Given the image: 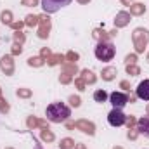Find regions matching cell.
Segmentation results:
<instances>
[{"label": "cell", "instance_id": "1", "mask_svg": "<svg viewBox=\"0 0 149 149\" xmlns=\"http://www.w3.org/2000/svg\"><path fill=\"white\" fill-rule=\"evenodd\" d=\"M45 114H47V120L52 123H64L71 116V109L64 102H52L47 106Z\"/></svg>", "mask_w": 149, "mask_h": 149}, {"label": "cell", "instance_id": "2", "mask_svg": "<svg viewBox=\"0 0 149 149\" xmlns=\"http://www.w3.org/2000/svg\"><path fill=\"white\" fill-rule=\"evenodd\" d=\"M132 42H134V47H135V52L137 54H142L146 45L149 43V30L148 28H135L134 33H132Z\"/></svg>", "mask_w": 149, "mask_h": 149}, {"label": "cell", "instance_id": "3", "mask_svg": "<svg viewBox=\"0 0 149 149\" xmlns=\"http://www.w3.org/2000/svg\"><path fill=\"white\" fill-rule=\"evenodd\" d=\"M94 54H95V57L99 61L108 63V61H111L113 57H114L116 49H114V45H113L111 42H99L97 47H95V50H94Z\"/></svg>", "mask_w": 149, "mask_h": 149}, {"label": "cell", "instance_id": "4", "mask_svg": "<svg viewBox=\"0 0 149 149\" xmlns=\"http://www.w3.org/2000/svg\"><path fill=\"white\" fill-rule=\"evenodd\" d=\"M70 3H71V0H42V7H43L45 14H54Z\"/></svg>", "mask_w": 149, "mask_h": 149}, {"label": "cell", "instance_id": "5", "mask_svg": "<svg viewBox=\"0 0 149 149\" xmlns=\"http://www.w3.org/2000/svg\"><path fill=\"white\" fill-rule=\"evenodd\" d=\"M125 120H127V114L121 109H118V108H113L111 111H109V114H108V121H109L111 127H121V125H125Z\"/></svg>", "mask_w": 149, "mask_h": 149}, {"label": "cell", "instance_id": "6", "mask_svg": "<svg viewBox=\"0 0 149 149\" xmlns=\"http://www.w3.org/2000/svg\"><path fill=\"white\" fill-rule=\"evenodd\" d=\"M0 70H2V73L7 74V76L14 74L16 66H14V56L12 54H7V56H2L0 57Z\"/></svg>", "mask_w": 149, "mask_h": 149}, {"label": "cell", "instance_id": "7", "mask_svg": "<svg viewBox=\"0 0 149 149\" xmlns=\"http://www.w3.org/2000/svg\"><path fill=\"white\" fill-rule=\"evenodd\" d=\"M109 102L113 104V108L121 109V108H125L128 104V94H125V92H113V94H109Z\"/></svg>", "mask_w": 149, "mask_h": 149}, {"label": "cell", "instance_id": "8", "mask_svg": "<svg viewBox=\"0 0 149 149\" xmlns=\"http://www.w3.org/2000/svg\"><path fill=\"white\" fill-rule=\"evenodd\" d=\"M40 28H38V38H42V40H45V38H49V31H50V17L47 16V14H43V16H40Z\"/></svg>", "mask_w": 149, "mask_h": 149}, {"label": "cell", "instance_id": "9", "mask_svg": "<svg viewBox=\"0 0 149 149\" xmlns=\"http://www.w3.org/2000/svg\"><path fill=\"white\" fill-rule=\"evenodd\" d=\"M74 128L81 130L87 135H95V125L92 121H88V120H76L74 121Z\"/></svg>", "mask_w": 149, "mask_h": 149}, {"label": "cell", "instance_id": "10", "mask_svg": "<svg viewBox=\"0 0 149 149\" xmlns=\"http://www.w3.org/2000/svg\"><path fill=\"white\" fill-rule=\"evenodd\" d=\"M128 23H130V12L120 10V12L116 14V17H114V28H116V30H118V28H125Z\"/></svg>", "mask_w": 149, "mask_h": 149}, {"label": "cell", "instance_id": "11", "mask_svg": "<svg viewBox=\"0 0 149 149\" xmlns=\"http://www.w3.org/2000/svg\"><path fill=\"white\" fill-rule=\"evenodd\" d=\"M135 95L142 101H149V80H142L139 85H137V90H135Z\"/></svg>", "mask_w": 149, "mask_h": 149}, {"label": "cell", "instance_id": "12", "mask_svg": "<svg viewBox=\"0 0 149 149\" xmlns=\"http://www.w3.org/2000/svg\"><path fill=\"white\" fill-rule=\"evenodd\" d=\"M135 128H137V132H139V134H142V135L149 137V116H144V118L137 120Z\"/></svg>", "mask_w": 149, "mask_h": 149}, {"label": "cell", "instance_id": "13", "mask_svg": "<svg viewBox=\"0 0 149 149\" xmlns=\"http://www.w3.org/2000/svg\"><path fill=\"white\" fill-rule=\"evenodd\" d=\"M92 37L95 38V40H99V42H109V38H113L111 31H104V30H101V28H95V30L92 31Z\"/></svg>", "mask_w": 149, "mask_h": 149}, {"label": "cell", "instance_id": "14", "mask_svg": "<svg viewBox=\"0 0 149 149\" xmlns=\"http://www.w3.org/2000/svg\"><path fill=\"white\" fill-rule=\"evenodd\" d=\"M116 74H118V70H116L114 66H108V68H104V70H102L101 76H102V80H104V81H113V80L116 78Z\"/></svg>", "mask_w": 149, "mask_h": 149}, {"label": "cell", "instance_id": "15", "mask_svg": "<svg viewBox=\"0 0 149 149\" xmlns=\"http://www.w3.org/2000/svg\"><path fill=\"white\" fill-rule=\"evenodd\" d=\"M80 78H81L87 85H92V83L97 81V76L92 73L90 70H81V71H80Z\"/></svg>", "mask_w": 149, "mask_h": 149}, {"label": "cell", "instance_id": "16", "mask_svg": "<svg viewBox=\"0 0 149 149\" xmlns=\"http://www.w3.org/2000/svg\"><path fill=\"white\" fill-rule=\"evenodd\" d=\"M146 12V5L142 2H135L130 5V16H142Z\"/></svg>", "mask_w": 149, "mask_h": 149}, {"label": "cell", "instance_id": "17", "mask_svg": "<svg viewBox=\"0 0 149 149\" xmlns=\"http://www.w3.org/2000/svg\"><path fill=\"white\" fill-rule=\"evenodd\" d=\"M64 56L63 54H52V56H49L45 61H47V64L49 66H56V64H64Z\"/></svg>", "mask_w": 149, "mask_h": 149}, {"label": "cell", "instance_id": "18", "mask_svg": "<svg viewBox=\"0 0 149 149\" xmlns=\"http://www.w3.org/2000/svg\"><path fill=\"white\" fill-rule=\"evenodd\" d=\"M108 99H109V95H108V92H106V90L99 88V90H95V92H94V101H95V102H99V104H104Z\"/></svg>", "mask_w": 149, "mask_h": 149}, {"label": "cell", "instance_id": "19", "mask_svg": "<svg viewBox=\"0 0 149 149\" xmlns=\"http://www.w3.org/2000/svg\"><path fill=\"white\" fill-rule=\"evenodd\" d=\"M40 139H42L43 142H54V141H56V135H54L49 128H42V132H40Z\"/></svg>", "mask_w": 149, "mask_h": 149}, {"label": "cell", "instance_id": "20", "mask_svg": "<svg viewBox=\"0 0 149 149\" xmlns=\"http://www.w3.org/2000/svg\"><path fill=\"white\" fill-rule=\"evenodd\" d=\"M43 64H45V59H43L42 56L28 57V66H31V68H40V66H43Z\"/></svg>", "mask_w": 149, "mask_h": 149}, {"label": "cell", "instance_id": "21", "mask_svg": "<svg viewBox=\"0 0 149 149\" xmlns=\"http://www.w3.org/2000/svg\"><path fill=\"white\" fill-rule=\"evenodd\" d=\"M38 23H40V16H33V14H28V16H26V19H24V24H26V26H30V28L38 26Z\"/></svg>", "mask_w": 149, "mask_h": 149}, {"label": "cell", "instance_id": "22", "mask_svg": "<svg viewBox=\"0 0 149 149\" xmlns=\"http://www.w3.org/2000/svg\"><path fill=\"white\" fill-rule=\"evenodd\" d=\"M63 73H68V74H76L78 73V68H76V63H70V64H63Z\"/></svg>", "mask_w": 149, "mask_h": 149}, {"label": "cell", "instance_id": "23", "mask_svg": "<svg viewBox=\"0 0 149 149\" xmlns=\"http://www.w3.org/2000/svg\"><path fill=\"white\" fill-rule=\"evenodd\" d=\"M0 21H2V24H12L14 21H12V12L10 10H3L2 14H0Z\"/></svg>", "mask_w": 149, "mask_h": 149}, {"label": "cell", "instance_id": "24", "mask_svg": "<svg viewBox=\"0 0 149 149\" xmlns=\"http://www.w3.org/2000/svg\"><path fill=\"white\" fill-rule=\"evenodd\" d=\"M26 127H28V130H35L37 127H40V120H38L37 116H28Z\"/></svg>", "mask_w": 149, "mask_h": 149}, {"label": "cell", "instance_id": "25", "mask_svg": "<svg viewBox=\"0 0 149 149\" xmlns=\"http://www.w3.org/2000/svg\"><path fill=\"white\" fill-rule=\"evenodd\" d=\"M16 95L21 97V99H30V97L33 95V92H31V88H24V87H23V88H17V90H16Z\"/></svg>", "mask_w": 149, "mask_h": 149}, {"label": "cell", "instance_id": "26", "mask_svg": "<svg viewBox=\"0 0 149 149\" xmlns=\"http://www.w3.org/2000/svg\"><path fill=\"white\" fill-rule=\"evenodd\" d=\"M61 149H74L76 146V142H74L73 139H70V137H64V139H61Z\"/></svg>", "mask_w": 149, "mask_h": 149}, {"label": "cell", "instance_id": "27", "mask_svg": "<svg viewBox=\"0 0 149 149\" xmlns=\"http://www.w3.org/2000/svg\"><path fill=\"white\" fill-rule=\"evenodd\" d=\"M125 70H127V73L130 74V76H139L141 74V68L137 64H127Z\"/></svg>", "mask_w": 149, "mask_h": 149}, {"label": "cell", "instance_id": "28", "mask_svg": "<svg viewBox=\"0 0 149 149\" xmlns=\"http://www.w3.org/2000/svg\"><path fill=\"white\" fill-rule=\"evenodd\" d=\"M9 111H10V106H9V102H7V99H3V97L0 95V113H2V114H7Z\"/></svg>", "mask_w": 149, "mask_h": 149}, {"label": "cell", "instance_id": "29", "mask_svg": "<svg viewBox=\"0 0 149 149\" xmlns=\"http://www.w3.org/2000/svg\"><path fill=\"white\" fill-rule=\"evenodd\" d=\"M12 37H14V42H16V43H21V45H23V43H24V40H26V37H24V33H23V31H14V35H12Z\"/></svg>", "mask_w": 149, "mask_h": 149}, {"label": "cell", "instance_id": "30", "mask_svg": "<svg viewBox=\"0 0 149 149\" xmlns=\"http://www.w3.org/2000/svg\"><path fill=\"white\" fill-rule=\"evenodd\" d=\"M21 52H23V45L14 42V43H12V49H10V54H12V56H19Z\"/></svg>", "mask_w": 149, "mask_h": 149}, {"label": "cell", "instance_id": "31", "mask_svg": "<svg viewBox=\"0 0 149 149\" xmlns=\"http://www.w3.org/2000/svg\"><path fill=\"white\" fill-rule=\"evenodd\" d=\"M127 137H128L130 141H135V139L139 137V132H137V128L130 127V128H128V132H127Z\"/></svg>", "mask_w": 149, "mask_h": 149}, {"label": "cell", "instance_id": "32", "mask_svg": "<svg viewBox=\"0 0 149 149\" xmlns=\"http://www.w3.org/2000/svg\"><path fill=\"white\" fill-rule=\"evenodd\" d=\"M70 104H71L73 108H80V106H81V99H80L78 95H70Z\"/></svg>", "mask_w": 149, "mask_h": 149}, {"label": "cell", "instance_id": "33", "mask_svg": "<svg viewBox=\"0 0 149 149\" xmlns=\"http://www.w3.org/2000/svg\"><path fill=\"white\" fill-rule=\"evenodd\" d=\"M71 80H73V76L68 73H61V76H59V81L63 83V85H66V83H71Z\"/></svg>", "mask_w": 149, "mask_h": 149}, {"label": "cell", "instance_id": "34", "mask_svg": "<svg viewBox=\"0 0 149 149\" xmlns=\"http://www.w3.org/2000/svg\"><path fill=\"white\" fill-rule=\"evenodd\" d=\"M64 57H66V59H68L70 63H76V61L80 59V56H78L76 52H73V50H70V52H68V54H66Z\"/></svg>", "mask_w": 149, "mask_h": 149}, {"label": "cell", "instance_id": "35", "mask_svg": "<svg viewBox=\"0 0 149 149\" xmlns=\"http://www.w3.org/2000/svg\"><path fill=\"white\" fill-rule=\"evenodd\" d=\"M74 85H76V88H78L80 92H83V90H85V87H87V83H85L81 78H74Z\"/></svg>", "mask_w": 149, "mask_h": 149}, {"label": "cell", "instance_id": "36", "mask_svg": "<svg viewBox=\"0 0 149 149\" xmlns=\"http://www.w3.org/2000/svg\"><path fill=\"white\" fill-rule=\"evenodd\" d=\"M23 26H24V21H14V23L10 24V28H12L14 31H21Z\"/></svg>", "mask_w": 149, "mask_h": 149}, {"label": "cell", "instance_id": "37", "mask_svg": "<svg viewBox=\"0 0 149 149\" xmlns=\"http://www.w3.org/2000/svg\"><path fill=\"white\" fill-rule=\"evenodd\" d=\"M125 63H127V64H135V63H137V54H128V56L125 57Z\"/></svg>", "mask_w": 149, "mask_h": 149}, {"label": "cell", "instance_id": "38", "mask_svg": "<svg viewBox=\"0 0 149 149\" xmlns=\"http://www.w3.org/2000/svg\"><path fill=\"white\" fill-rule=\"evenodd\" d=\"M21 5H24V7H37L38 0H21Z\"/></svg>", "mask_w": 149, "mask_h": 149}, {"label": "cell", "instance_id": "39", "mask_svg": "<svg viewBox=\"0 0 149 149\" xmlns=\"http://www.w3.org/2000/svg\"><path fill=\"white\" fill-rule=\"evenodd\" d=\"M135 123H137V120H135V118H134L132 114H130V116H127V120H125V125H127L128 128H130V127H134Z\"/></svg>", "mask_w": 149, "mask_h": 149}, {"label": "cell", "instance_id": "40", "mask_svg": "<svg viewBox=\"0 0 149 149\" xmlns=\"http://www.w3.org/2000/svg\"><path fill=\"white\" fill-rule=\"evenodd\" d=\"M40 56H42L43 59H47L49 56H52V52H50V49H47V47H43V49H42V52H40Z\"/></svg>", "mask_w": 149, "mask_h": 149}, {"label": "cell", "instance_id": "41", "mask_svg": "<svg viewBox=\"0 0 149 149\" xmlns=\"http://www.w3.org/2000/svg\"><path fill=\"white\" fill-rule=\"evenodd\" d=\"M120 87H121L123 90H130V83H128L127 80H121V81H120Z\"/></svg>", "mask_w": 149, "mask_h": 149}, {"label": "cell", "instance_id": "42", "mask_svg": "<svg viewBox=\"0 0 149 149\" xmlns=\"http://www.w3.org/2000/svg\"><path fill=\"white\" fill-rule=\"evenodd\" d=\"M135 99H137V95H132V94H128V102L132 104V102H135Z\"/></svg>", "mask_w": 149, "mask_h": 149}, {"label": "cell", "instance_id": "43", "mask_svg": "<svg viewBox=\"0 0 149 149\" xmlns=\"http://www.w3.org/2000/svg\"><path fill=\"white\" fill-rule=\"evenodd\" d=\"M120 2H121L123 5H128V7H130V5L134 3V0H120Z\"/></svg>", "mask_w": 149, "mask_h": 149}, {"label": "cell", "instance_id": "44", "mask_svg": "<svg viewBox=\"0 0 149 149\" xmlns=\"http://www.w3.org/2000/svg\"><path fill=\"white\" fill-rule=\"evenodd\" d=\"M74 149H87V148H85V144H81V142H76Z\"/></svg>", "mask_w": 149, "mask_h": 149}, {"label": "cell", "instance_id": "45", "mask_svg": "<svg viewBox=\"0 0 149 149\" xmlns=\"http://www.w3.org/2000/svg\"><path fill=\"white\" fill-rule=\"evenodd\" d=\"M76 2H80V3H88L90 0H76Z\"/></svg>", "mask_w": 149, "mask_h": 149}, {"label": "cell", "instance_id": "46", "mask_svg": "<svg viewBox=\"0 0 149 149\" xmlns=\"http://www.w3.org/2000/svg\"><path fill=\"white\" fill-rule=\"evenodd\" d=\"M35 149H42V146H40V144H37V146H35Z\"/></svg>", "mask_w": 149, "mask_h": 149}, {"label": "cell", "instance_id": "47", "mask_svg": "<svg viewBox=\"0 0 149 149\" xmlns=\"http://www.w3.org/2000/svg\"><path fill=\"white\" fill-rule=\"evenodd\" d=\"M113 149H123V148H120V146H114V148H113Z\"/></svg>", "mask_w": 149, "mask_h": 149}, {"label": "cell", "instance_id": "48", "mask_svg": "<svg viewBox=\"0 0 149 149\" xmlns=\"http://www.w3.org/2000/svg\"><path fill=\"white\" fill-rule=\"evenodd\" d=\"M146 111H148V116H149V104H148V108H146Z\"/></svg>", "mask_w": 149, "mask_h": 149}, {"label": "cell", "instance_id": "49", "mask_svg": "<svg viewBox=\"0 0 149 149\" xmlns=\"http://www.w3.org/2000/svg\"><path fill=\"white\" fill-rule=\"evenodd\" d=\"M146 61H148V63H149V52H148V57H146Z\"/></svg>", "mask_w": 149, "mask_h": 149}, {"label": "cell", "instance_id": "50", "mask_svg": "<svg viewBox=\"0 0 149 149\" xmlns=\"http://www.w3.org/2000/svg\"><path fill=\"white\" fill-rule=\"evenodd\" d=\"M5 149H14V148H5Z\"/></svg>", "mask_w": 149, "mask_h": 149}, {"label": "cell", "instance_id": "51", "mask_svg": "<svg viewBox=\"0 0 149 149\" xmlns=\"http://www.w3.org/2000/svg\"><path fill=\"white\" fill-rule=\"evenodd\" d=\"M0 95H2V88H0Z\"/></svg>", "mask_w": 149, "mask_h": 149}]
</instances>
